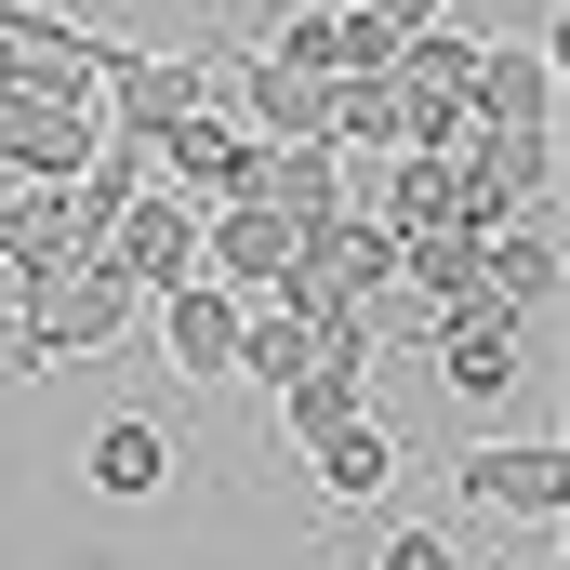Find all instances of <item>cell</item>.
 I'll use <instances>...</instances> for the list:
<instances>
[{"label":"cell","instance_id":"8992f818","mask_svg":"<svg viewBox=\"0 0 570 570\" xmlns=\"http://www.w3.org/2000/svg\"><path fill=\"white\" fill-rule=\"evenodd\" d=\"M146 173H159V186H186V199L213 213V199H253V186H266V146L239 134V120H213V107H186L173 134L146 146Z\"/></svg>","mask_w":570,"mask_h":570},{"label":"cell","instance_id":"603a6c76","mask_svg":"<svg viewBox=\"0 0 570 570\" xmlns=\"http://www.w3.org/2000/svg\"><path fill=\"white\" fill-rule=\"evenodd\" d=\"M372 570H451V544H438V531H385V558Z\"/></svg>","mask_w":570,"mask_h":570},{"label":"cell","instance_id":"ba28073f","mask_svg":"<svg viewBox=\"0 0 570 570\" xmlns=\"http://www.w3.org/2000/svg\"><path fill=\"white\" fill-rule=\"evenodd\" d=\"M451 478H464L478 518H558V504H570V451H558V438H478Z\"/></svg>","mask_w":570,"mask_h":570},{"label":"cell","instance_id":"ac0fdd59","mask_svg":"<svg viewBox=\"0 0 570 570\" xmlns=\"http://www.w3.org/2000/svg\"><path fill=\"white\" fill-rule=\"evenodd\" d=\"M478 292H504L518 318L558 305V239H544V226H491V239H478Z\"/></svg>","mask_w":570,"mask_h":570},{"label":"cell","instance_id":"52a82bcc","mask_svg":"<svg viewBox=\"0 0 570 570\" xmlns=\"http://www.w3.org/2000/svg\"><path fill=\"white\" fill-rule=\"evenodd\" d=\"M107 266H120L134 292H173V279H199V199L146 173V186H134V213L107 226Z\"/></svg>","mask_w":570,"mask_h":570},{"label":"cell","instance_id":"5bb4252c","mask_svg":"<svg viewBox=\"0 0 570 570\" xmlns=\"http://www.w3.org/2000/svg\"><path fill=\"white\" fill-rule=\"evenodd\" d=\"M305 464H318V491H332V504H385V491H399V425H385V412H345Z\"/></svg>","mask_w":570,"mask_h":570},{"label":"cell","instance_id":"277c9868","mask_svg":"<svg viewBox=\"0 0 570 570\" xmlns=\"http://www.w3.org/2000/svg\"><path fill=\"white\" fill-rule=\"evenodd\" d=\"M518 372H531V358H518V305H504V292H451V305H438V385H451L464 412H491V399H518Z\"/></svg>","mask_w":570,"mask_h":570},{"label":"cell","instance_id":"9c48e42d","mask_svg":"<svg viewBox=\"0 0 570 570\" xmlns=\"http://www.w3.org/2000/svg\"><path fill=\"white\" fill-rule=\"evenodd\" d=\"M292 253H305V226L266 213V199H213V213H199V279H226L239 305H253V292H279Z\"/></svg>","mask_w":570,"mask_h":570},{"label":"cell","instance_id":"8fae6325","mask_svg":"<svg viewBox=\"0 0 570 570\" xmlns=\"http://www.w3.org/2000/svg\"><path fill=\"white\" fill-rule=\"evenodd\" d=\"M94 67H107V27H67V13H40V0H0V80L67 94V80H94Z\"/></svg>","mask_w":570,"mask_h":570},{"label":"cell","instance_id":"ffe728a7","mask_svg":"<svg viewBox=\"0 0 570 570\" xmlns=\"http://www.w3.org/2000/svg\"><path fill=\"white\" fill-rule=\"evenodd\" d=\"M399 120H412L399 67H358V80H332V120H318V134H332L345 159H358V146H399Z\"/></svg>","mask_w":570,"mask_h":570},{"label":"cell","instance_id":"2e32d148","mask_svg":"<svg viewBox=\"0 0 570 570\" xmlns=\"http://www.w3.org/2000/svg\"><path fill=\"white\" fill-rule=\"evenodd\" d=\"M80 478H94L107 504H146V491L173 478V438L146 425V412H120V425H94V451H80Z\"/></svg>","mask_w":570,"mask_h":570},{"label":"cell","instance_id":"7402d4cb","mask_svg":"<svg viewBox=\"0 0 570 570\" xmlns=\"http://www.w3.org/2000/svg\"><path fill=\"white\" fill-rule=\"evenodd\" d=\"M385 67H399L412 94H464V67H478V27H451V13H438V27H412Z\"/></svg>","mask_w":570,"mask_h":570},{"label":"cell","instance_id":"7a4b0ae2","mask_svg":"<svg viewBox=\"0 0 570 570\" xmlns=\"http://www.w3.org/2000/svg\"><path fill=\"white\" fill-rule=\"evenodd\" d=\"M213 53H146V40H107V67H94V120L120 146H159L186 107H213Z\"/></svg>","mask_w":570,"mask_h":570},{"label":"cell","instance_id":"5b68a950","mask_svg":"<svg viewBox=\"0 0 570 570\" xmlns=\"http://www.w3.org/2000/svg\"><path fill=\"white\" fill-rule=\"evenodd\" d=\"M464 134H558V40H478Z\"/></svg>","mask_w":570,"mask_h":570},{"label":"cell","instance_id":"3957f363","mask_svg":"<svg viewBox=\"0 0 570 570\" xmlns=\"http://www.w3.org/2000/svg\"><path fill=\"white\" fill-rule=\"evenodd\" d=\"M94 146H107V120H94V80H67V94H40V80H0V173H27V186H67Z\"/></svg>","mask_w":570,"mask_h":570},{"label":"cell","instance_id":"9a60e30c","mask_svg":"<svg viewBox=\"0 0 570 570\" xmlns=\"http://www.w3.org/2000/svg\"><path fill=\"white\" fill-rule=\"evenodd\" d=\"M134 186H146V146H120V134H107L80 173H67V239H80V253H107V226L134 213Z\"/></svg>","mask_w":570,"mask_h":570},{"label":"cell","instance_id":"cb8c5ba5","mask_svg":"<svg viewBox=\"0 0 570 570\" xmlns=\"http://www.w3.org/2000/svg\"><path fill=\"white\" fill-rule=\"evenodd\" d=\"M358 13H372V27H399V40H412V27H438V13H451V0H358Z\"/></svg>","mask_w":570,"mask_h":570},{"label":"cell","instance_id":"d6986e66","mask_svg":"<svg viewBox=\"0 0 570 570\" xmlns=\"http://www.w3.org/2000/svg\"><path fill=\"white\" fill-rule=\"evenodd\" d=\"M478 239H491V226L438 213V226H412V239H399V279L425 292V305H451V292H478Z\"/></svg>","mask_w":570,"mask_h":570},{"label":"cell","instance_id":"4fadbf2b","mask_svg":"<svg viewBox=\"0 0 570 570\" xmlns=\"http://www.w3.org/2000/svg\"><path fill=\"white\" fill-rule=\"evenodd\" d=\"M239 107H253V120H239L253 146H332L318 134V120H332V80H305V67H279V53L239 67Z\"/></svg>","mask_w":570,"mask_h":570},{"label":"cell","instance_id":"6da1fadb","mask_svg":"<svg viewBox=\"0 0 570 570\" xmlns=\"http://www.w3.org/2000/svg\"><path fill=\"white\" fill-rule=\"evenodd\" d=\"M134 318H146V292L120 279L107 253H80L53 292H27V332H13V358H0V372H67V358H107Z\"/></svg>","mask_w":570,"mask_h":570},{"label":"cell","instance_id":"e0dca14e","mask_svg":"<svg viewBox=\"0 0 570 570\" xmlns=\"http://www.w3.org/2000/svg\"><path fill=\"white\" fill-rule=\"evenodd\" d=\"M266 213L292 226H318V213H345V146H266V186H253Z\"/></svg>","mask_w":570,"mask_h":570},{"label":"cell","instance_id":"44dd1931","mask_svg":"<svg viewBox=\"0 0 570 570\" xmlns=\"http://www.w3.org/2000/svg\"><path fill=\"white\" fill-rule=\"evenodd\" d=\"M305 358H318V332L292 318L279 292H253V305H239V372H253V385L279 399V385H292V372H305Z\"/></svg>","mask_w":570,"mask_h":570},{"label":"cell","instance_id":"7c38bea8","mask_svg":"<svg viewBox=\"0 0 570 570\" xmlns=\"http://www.w3.org/2000/svg\"><path fill=\"white\" fill-rule=\"evenodd\" d=\"M80 266V239H67V186H27L13 173V199H0V279L13 292H53Z\"/></svg>","mask_w":570,"mask_h":570},{"label":"cell","instance_id":"30bf717a","mask_svg":"<svg viewBox=\"0 0 570 570\" xmlns=\"http://www.w3.org/2000/svg\"><path fill=\"white\" fill-rule=\"evenodd\" d=\"M146 318H159V345H173V372H186V385H226V372H239V292H226V279L146 292Z\"/></svg>","mask_w":570,"mask_h":570}]
</instances>
